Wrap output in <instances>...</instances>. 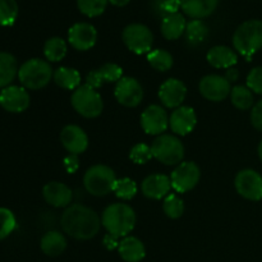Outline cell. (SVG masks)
I'll return each mask as SVG.
<instances>
[{
	"label": "cell",
	"instance_id": "7c38bea8",
	"mask_svg": "<svg viewBox=\"0 0 262 262\" xmlns=\"http://www.w3.org/2000/svg\"><path fill=\"white\" fill-rule=\"evenodd\" d=\"M200 94L209 101L220 102L227 99L232 91V86L224 76L209 74L200 81Z\"/></svg>",
	"mask_w": 262,
	"mask_h": 262
},
{
	"label": "cell",
	"instance_id": "5b68a950",
	"mask_svg": "<svg viewBox=\"0 0 262 262\" xmlns=\"http://www.w3.org/2000/svg\"><path fill=\"white\" fill-rule=\"evenodd\" d=\"M117 176L110 166L96 164L87 169L83 177V186L92 196L102 197L112 193L114 189Z\"/></svg>",
	"mask_w": 262,
	"mask_h": 262
},
{
	"label": "cell",
	"instance_id": "9a60e30c",
	"mask_svg": "<svg viewBox=\"0 0 262 262\" xmlns=\"http://www.w3.org/2000/svg\"><path fill=\"white\" fill-rule=\"evenodd\" d=\"M68 41L73 49L78 51L90 50L97 41V31L91 23L79 22L72 26L68 31Z\"/></svg>",
	"mask_w": 262,
	"mask_h": 262
},
{
	"label": "cell",
	"instance_id": "d590c367",
	"mask_svg": "<svg viewBox=\"0 0 262 262\" xmlns=\"http://www.w3.org/2000/svg\"><path fill=\"white\" fill-rule=\"evenodd\" d=\"M151 7H152L155 15L163 19L166 15L179 13L178 10L181 9V0H152Z\"/></svg>",
	"mask_w": 262,
	"mask_h": 262
},
{
	"label": "cell",
	"instance_id": "ac0fdd59",
	"mask_svg": "<svg viewBox=\"0 0 262 262\" xmlns=\"http://www.w3.org/2000/svg\"><path fill=\"white\" fill-rule=\"evenodd\" d=\"M197 124L196 112L191 106H179L169 117V128L178 136H187Z\"/></svg>",
	"mask_w": 262,
	"mask_h": 262
},
{
	"label": "cell",
	"instance_id": "484cf974",
	"mask_svg": "<svg viewBox=\"0 0 262 262\" xmlns=\"http://www.w3.org/2000/svg\"><path fill=\"white\" fill-rule=\"evenodd\" d=\"M18 64L14 55L7 51H0V87L9 86L18 76Z\"/></svg>",
	"mask_w": 262,
	"mask_h": 262
},
{
	"label": "cell",
	"instance_id": "d4e9b609",
	"mask_svg": "<svg viewBox=\"0 0 262 262\" xmlns=\"http://www.w3.org/2000/svg\"><path fill=\"white\" fill-rule=\"evenodd\" d=\"M41 251L49 257H58L66 251L67 239L60 232L50 230L45 233L40 242Z\"/></svg>",
	"mask_w": 262,
	"mask_h": 262
},
{
	"label": "cell",
	"instance_id": "7402d4cb",
	"mask_svg": "<svg viewBox=\"0 0 262 262\" xmlns=\"http://www.w3.org/2000/svg\"><path fill=\"white\" fill-rule=\"evenodd\" d=\"M207 61L211 67L217 69H229L237 64L238 55L233 49L228 46H214L207 51Z\"/></svg>",
	"mask_w": 262,
	"mask_h": 262
},
{
	"label": "cell",
	"instance_id": "74e56055",
	"mask_svg": "<svg viewBox=\"0 0 262 262\" xmlns=\"http://www.w3.org/2000/svg\"><path fill=\"white\" fill-rule=\"evenodd\" d=\"M152 158L154 155L151 146L146 145V143H137L129 151V159L135 164H138V165H143V164L148 163Z\"/></svg>",
	"mask_w": 262,
	"mask_h": 262
},
{
	"label": "cell",
	"instance_id": "6da1fadb",
	"mask_svg": "<svg viewBox=\"0 0 262 262\" xmlns=\"http://www.w3.org/2000/svg\"><path fill=\"white\" fill-rule=\"evenodd\" d=\"M61 228L69 237L78 241H89L99 233L101 219L90 207L73 204L66 207L60 219Z\"/></svg>",
	"mask_w": 262,
	"mask_h": 262
},
{
	"label": "cell",
	"instance_id": "d6a6232c",
	"mask_svg": "<svg viewBox=\"0 0 262 262\" xmlns=\"http://www.w3.org/2000/svg\"><path fill=\"white\" fill-rule=\"evenodd\" d=\"M137 184L135 181H132L130 178H120L117 179L115 182V186L113 192L115 193V196L118 199H122L128 201V200H132L133 197L137 194Z\"/></svg>",
	"mask_w": 262,
	"mask_h": 262
},
{
	"label": "cell",
	"instance_id": "277c9868",
	"mask_svg": "<svg viewBox=\"0 0 262 262\" xmlns=\"http://www.w3.org/2000/svg\"><path fill=\"white\" fill-rule=\"evenodd\" d=\"M53 68L48 60L33 58L19 67L18 78L26 90H40L48 86L53 78Z\"/></svg>",
	"mask_w": 262,
	"mask_h": 262
},
{
	"label": "cell",
	"instance_id": "f546056e",
	"mask_svg": "<svg viewBox=\"0 0 262 262\" xmlns=\"http://www.w3.org/2000/svg\"><path fill=\"white\" fill-rule=\"evenodd\" d=\"M147 60L150 66L158 72H168L173 67V55L163 49H156L147 54Z\"/></svg>",
	"mask_w": 262,
	"mask_h": 262
},
{
	"label": "cell",
	"instance_id": "603a6c76",
	"mask_svg": "<svg viewBox=\"0 0 262 262\" xmlns=\"http://www.w3.org/2000/svg\"><path fill=\"white\" fill-rule=\"evenodd\" d=\"M118 252L125 262H140L145 258L146 248L142 241L138 239L137 237H127L123 238L118 246Z\"/></svg>",
	"mask_w": 262,
	"mask_h": 262
},
{
	"label": "cell",
	"instance_id": "4fadbf2b",
	"mask_svg": "<svg viewBox=\"0 0 262 262\" xmlns=\"http://www.w3.org/2000/svg\"><path fill=\"white\" fill-rule=\"evenodd\" d=\"M141 127L147 135H164L169 127V117L160 105H150L141 115Z\"/></svg>",
	"mask_w": 262,
	"mask_h": 262
},
{
	"label": "cell",
	"instance_id": "836d02e7",
	"mask_svg": "<svg viewBox=\"0 0 262 262\" xmlns=\"http://www.w3.org/2000/svg\"><path fill=\"white\" fill-rule=\"evenodd\" d=\"M77 5L82 14L87 17H99L105 12L107 0H77Z\"/></svg>",
	"mask_w": 262,
	"mask_h": 262
},
{
	"label": "cell",
	"instance_id": "2e32d148",
	"mask_svg": "<svg viewBox=\"0 0 262 262\" xmlns=\"http://www.w3.org/2000/svg\"><path fill=\"white\" fill-rule=\"evenodd\" d=\"M187 96V87L177 78H169L159 89V99L164 106L177 109L182 106Z\"/></svg>",
	"mask_w": 262,
	"mask_h": 262
},
{
	"label": "cell",
	"instance_id": "d6986e66",
	"mask_svg": "<svg viewBox=\"0 0 262 262\" xmlns=\"http://www.w3.org/2000/svg\"><path fill=\"white\" fill-rule=\"evenodd\" d=\"M143 196L151 200H163L170 193V177L164 174H151L146 177L141 184Z\"/></svg>",
	"mask_w": 262,
	"mask_h": 262
},
{
	"label": "cell",
	"instance_id": "cb8c5ba5",
	"mask_svg": "<svg viewBox=\"0 0 262 262\" xmlns=\"http://www.w3.org/2000/svg\"><path fill=\"white\" fill-rule=\"evenodd\" d=\"M186 18L181 13L169 14L161 19V33L169 41L178 40L179 37H182L186 32Z\"/></svg>",
	"mask_w": 262,
	"mask_h": 262
},
{
	"label": "cell",
	"instance_id": "3957f363",
	"mask_svg": "<svg viewBox=\"0 0 262 262\" xmlns=\"http://www.w3.org/2000/svg\"><path fill=\"white\" fill-rule=\"evenodd\" d=\"M234 49L248 61L262 49V20L250 19L238 26L233 35Z\"/></svg>",
	"mask_w": 262,
	"mask_h": 262
},
{
	"label": "cell",
	"instance_id": "b9f144b4",
	"mask_svg": "<svg viewBox=\"0 0 262 262\" xmlns=\"http://www.w3.org/2000/svg\"><path fill=\"white\" fill-rule=\"evenodd\" d=\"M104 83L105 82H104V79H102L101 74H100L99 69H94V71H91L89 74H87L86 84L87 86L91 87V89L97 90V89H100V87H101Z\"/></svg>",
	"mask_w": 262,
	"mask_h": 262
},
{
	"label": "cell",
	"instance_id": "f1b7e54d",
	"mask_svg": "<svg viewBox=\"0 0 262 262\" xmlns=\"http://www.w3.org/2000/svg\"><path fill=\"white\" fill-rule=\"evenodd\" d=\"M67 42L61 37H51L43 45V55L49 63H58L67 55Z\"/></svg>",
	"mask_w": 262,
	"mask_h": 262
},
{
	"label": "cell",
	"instance_id": "bcb514c9",
	"mask_svg": "<svg viewBox=\"0 0 262 262\" xmlns=\"http://www.w3.org/2000/svg\"><path fill=\"white\" fill-rule=\"evenodd\" d=\"M110 4L115 5V7H125L130 0H107Z\"/></svg>",
	"mask_w": 262,
	"mask_h": 262
},
{
	"label": "cell",
	"instance_id": "7dc6e473",
	"mask_svg": "<svg viewBox=\"0 0 262 262\" xmlns=\"http://www.w3.org/2000/svg\"><path fill=\"white\" fill-rule=\"evenodd\" d=\"M258 156H260V160L262 161V141L260 142V145H258Z\"/></svg>",
	"mask_w": 262,
	"mask_h": 262
},
{
	"label": "cell",
	"instance_id": "e575fe53",
	"mask_svg": "<svg viewBox=\"0 0 262 262\" xmlns=\"http://www.w3.org/2000/svg\"><path fill=\"white\" fill-rule=\"evenodd\" d=\"M17 17V0H0V26H12Z\"/></svg>",
	"mask_w": 262,
	"mask_h": 262
},
{
	"label": "cell",
	"instance_id": "9c48e42d",
	"mask_svg": "<svg viewBox=\"0 0 262 262\" xmlns=\"http://www.w3.org/2000/svg\"><path fill=\"white\" fill-rule=\"evenodd\" d=\"M201 171L199 165L193 161H183L178 164L170 176L171 188L178 193L192 191L199 184Z\"/></svg>",
	"mask_w": 262,
	"mask_h": 262
},
{
	"label": "cell",
	"instance_id": "60d3db41",
	"mask_svg": "<svg viewBox=\"0 0 262 262\" xmlns=\"http://www.w3.org/2000/svg\"><path fill=\"white\" fill-rule=\"evenodd\" d=\"M251 123L257 130L262 132V100L256 102L251 112Z\"/></svg>",
	"mask_w": 262,
	"mask_h": 262
},
{
	"label": "cell",
	"instance_id": "4316f807",
	"mask_svg": "<svg viewBox=\"0 0 262 262\" xmlns=\"http://www.w3.org/2000/svg\"><path fill=\"white\" fill-rule=\"evenodd\" d=\"M54 82L59 87L69 91H74L81 86V74L77 69L69 67H60L54 72Z\"/></svg>",
	"mask_w": 262,
	"mask_h": 262
},
{
	"label": "cell",
	"instance_id": "8992f818",
	"mask_svg": "<svg viewBox=\"0 0 262 262\" xmlns=\"http://www.w3.org/2000/svg\"><path fill=\"white\" fill-rule=\"evenodd\" d=\"M152 155L159 163L173 166L182 163L184 158V146L174 135H160L151 145Z\"/></svg>",
	"mask_w": 262,
	"mask_h": 262
},
{
	"label": "cell",
	"instance_id": "ba28073f",
	"mask_svg": "<svg viewBox=\"0 0 262 262\" xmlns=\"http://www.w3.org/2000/svg\"><path fill=\"white\" fill-rule=\"evenodd\" d=\"M122 40L132 53L137 55L148 54L152 49V31L142 23H130L123 30Z\"/></svg>",
	"mask_w": 262,
	"mask_h": 262
},
{
	"label": "cell",
	"instance_id": "52a82bcc",
	"mask_svg": "<svg viewBox=\"0 0 262 262\" xmlns=\"http://www.w3.org/2000/svg\"><path fill=\"white\" fill-rule=\"evenodd\" d=\"M71 102L73 109L84 118L99 117L104 109V101L96 90L91 89L86 83L81 84L72 94Z\"/></svg>",
	"mask_w": 262,
	"mask_h": 262
},
{
	"label": "cell",
	"instance_id": "ffe728a7",
	"mask_svg": "<svg viewBox=\"0 0 262 262\" xmlns=\"http://www.w3.org/2000/svg\"><path fill=\"white\" fill-rule=\"evenodd\" d=\"M42 196L49 205L54 207H68L73 193L72 189L61 182H49L42 189Z\"/></svg>",
	"mask_w": 262,
	"mask_h": 262
},
{
	"label": "cell",
	"instance_id": "7a4b0ae2",
	"mask_svg": "<svg viewBox=\"0 0 262 262\" xmlns=\"http://www.w3.org/2000/svg\"><path fill=\"white\" fill-rule=\"evenodd\" d=\"M136 220V212L129 205L115 202L104 210L101 224L109 234L124 238L135 229Z\"/></svg>",
	"mask_w": 262,
	"mask_h": 262
},
{
	"label": "cell",
	"instance_id": "ab89813d",
	"mask_svg": "<svg viewBox=\"0 0 262 262\" xmlns=\"http://www.w3.org/2000/svg\"><path fill=\"white\" fill-rule=\"evenodd\" d=\"M247 87L255 94L262 95V67H256L248 73Z\"/></svg>",
	"mask_w": 262,
	"mask_h": 262
},
{
	"label": "cell",
	"instance_id": "e0dca14e",
	"mask_svg": "<svg viewBox=\"0 0 262 262\" xmlns=\"http://www.w3.org/2000/svg\"><path fill=\"white\" fill-rule=\"evenodd\" d=\"M60 142L63 147L73 155L83 154L89 147V137L81 127L76 124H69L61 129Z\"/></svg>",
	"mask_w": 262,
	"mask_h": 262
},
{
	"label": "cell",
	"instance_id": "ee69618b",
	"mask_svg": "<svg viewBox=\"0 0 262 262\" xmlns=\"http://www.w3.org/2000/svg\"><path fill=\"white\" fill-rule=\"evenodd\" d=\"M119 238L115 237V235H112L107 233L104 237V246L107 248V250H114V248H118L120 241H118Z\"/></svg>",
	"mask_w": 262,
	"mask_h": 262
},
{
	"label": "cell",
	"instance_id": "44dd1931",
	"mask_svg": "<svg viewBox=\"0 0 262 262\" xmlns=\"http://www.w3.org/2000/svg\"><path fill=\"white\" fill-rule=\"evenodd\" d=\"M219 0H181V9L192 19L210 17L216 9Z\"/></svg>",
	"mask_w": 262,
	"mask_h": 262
},
{
	"label": "cell",
	"instance_id": "f6af8a7d",
	"mask_svg": "<svg viewBox=\"0 0 262 262\" xmlns=\"http://www.w3.org/2000/svg\"><path fill=\"white\" fill-rule=\"evenodd\" d=\"M225 78H227V81L229 82V83H232V82H235L238 79V77H239V72H238V69L235 68H229L227 69V73H225Z\"/></svg>",
	"mask_w": 262,
	"mask_h": 262
},
{
	"label": "cell",
	"instance_id": "7bdbcfd3",
	"mask_svg": "<svg viewBox=\"0 0 262 262\" xmlns=\"http://www.w3.org/2000/svg\"><path fill=\"white\" fill-rule=\"evenodd\" d=\"M64 168L67 169L68 173H74V171L78 169V158H77V155L69 154V155L64 159Z\"/></svg>",
	"mask_w": 262,
	"mask_h": 262
},
{
	"label": "cell",
	"instance_id": "30bf717a",
	"mask_svg": "<svg viewBox=\"0 0 262 262\" xmlns=\"http://www.w3.org/2000/svg\"><path fill=\"white\" fill-rule=\"evenodd\" d=\"M234 186L238 193L250 201L262 200V176L252 169L241 170L235 176Z\"/></svg>",
	"mask_w": 262,
	"mask_h": 262
},
{
	"label": "cell",
	"instance_id": "83f0119b",
	"mask_svg": "<svg viewBox=\"0 0 262 262\" xmlns=\"http://www.w3.org/2000/svg\"><path fill=\"white\" fill-rule=\"evenodd\" d=\"M184 36L188 45L199 46L206 41L209 36V27L202 19H192L191 22L187 23Z\"/></svg>",
	"mask_w": 262,
	"mask_h": 262
},
{
	"label": "cell",
	"instance_id": "1f68e13d",
	"mask_svg": "<svg viewBox=\"0 0 262 262\" xmlns=\"http://www.w3.org/2000/svg\"><path fill=\"white\" fill-rule=\"evenodd\" d=\"M163 210L168 217H170V219H178V217H181L184 212L183 200H182L178 194L169 193L168 196L164 199Z\"/></svg>",
	"mask_w": 262,
	"mask_h": 262
},
{
	"label": "cell",
	"instance_id": "8d00e7d4",
	"mask_svg": "<svg viewBox=\"0 0 262 262\" xmlns=\"http://www.w3.org/2000/svg\"><path fill=\"white\" fill-rule=\"evenodd\" d=\"M17 227V220L14 214L9 209L0 207V241L5 239L14 232Z\"/></svg>",
	"mask_w": 262,
	"mask_h": 262
},
{
	"label": "cell",
	"instance_id": "f35d334b",
	"mask_svg": "<svg viewBox=\"0 0 262 262\" xmlns=\"http://www.w3.org/2000/svg\"><path fill=\"white\" fill-rule=\"evenodd\" d=\"M100 74L105 83L109 82H118L123 78V69L115 63H106L99 68Z\"/></svg>",
	"mask_w": 262,
	"mask_h": 262
},
{
	"label": "cell",
	"instance_id": "8fae6325",
	"mask_svg": "<svg viewBox=\"0 0 262 262\" xmlns=\"http://www.w3.org/2000/svg\"><path fill=\"white\" fill-rule=\"evenodd\" d=\"M115 99L127 107H136L143 99V89L140 82L132 77H123L117 82L114 90Z\"/></svg>",
	"mask_w": 262,
	"mask_h": 262
},
{
	"label": "cell",
	"instance_id": "5bb4252c",
	"mask_svg": "<svg viewBox=\"0 0 262 262\" xmlns=\"http://www.w3.org/2000/svg\"><path fill=\"white\" fill-rule=\"evenodd\" d=\"M30 94L23 86H8L0 92V105L9 113H23L30 106Z\"/></svg>",
	"mask_w": 262,
	"mask_h": 262
},
{
	"label": "cell",
	"instance_id": "4dcf8cb0",
	"mask_svg": "<svg viewBox=\"0 0 262 262\" xmlns=\"http://www.w3.org/2000/svg\"><path fill=\"white\" fill-rule=\"evenodd\" d=\"M230 100L238 110H248L253 106V92L247 86H234L230 91Z\"/></svg>",
	"mask_w": 262,
	"mask_h": 262
}]
</instances>
